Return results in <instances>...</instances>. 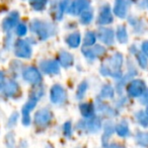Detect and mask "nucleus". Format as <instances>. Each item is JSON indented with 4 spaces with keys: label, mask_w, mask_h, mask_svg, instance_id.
<instances>
[{
    "label": "nucleus",
    "mask_w": 148,
    "mask_h": 148,
    "mask_svg": "<svg viewBox=\"0 0 148 148\" xmlns=\"http://www.w3.org/2000/svg\"><path fill=\"white\" fill-rule=\"evenodd\" d=\"M123 63V57L121 54H116L109 60L107 65H103L101 68V72L103 75H111V76H119L121 66Z\"/></svg>",
    "instance_id": "nucleus-1"
},
{
    "label": "nucleus",
    "mask_w": 148,
    "mask_h": 148,
    "mask_svg": "<svg viewBox=\"0 0 148 148\" xmlns=\"http://www.w3.org/2000/svg\"><path fill=\"white\" fill-rule=\"evenodd\" d=\"M32 31L36 33L42 40H45L52 36L55 32V29L52 25L43 23L40 21H34L32 23Z\"/></svg>",
    "instance_id": "nucleus-2"
},
{
    "label": "nucleus",
    "mask_w": 148,
    "mask_h": 148,
    "mask_svg": "<svg viewBox=\"0 0 148 148\" xmlns=\"http://www.w3.org/2000/svg\"><path fill=\"white\" fill-rule=\"evenodd\" d=\"M23 79L32 84H39L42 81V76L40 74L39 70L35 67H27L23 71Z\"/></svg>",
    "instance_id": "nucleus-3"
},
{
    "label": "nucleus",
    "mask_w": 148,
    "mask_h": 148,
    "mask_svg": "<svg viewBox=\"0 0 148 148\" xmlns=\"http://www.w3.org/2000/svg\"><path fill=\"white\" fill-rule=\"evenodd\" d=\"M15 55L19 58H25L29 59L32 55V49L29 47V43L25 41H17L15 44Z\"/></svg>",
    "instance_id": "nucleus-4"
},
{
    "label": "nucleus",
    "mask_w": 148,
    "mask_h": 148,
    "mask_svg": "<svg viewBox=\"0 0 148 148\" xmlns=\"http://www.w3.org/2000/svg\"><path fill=\"white\" fill-rule=\"evenodd\" d=\"M51 101L54 103H62L63 101H65L66 99V91L64 90V88L59 84L53 85V87L51 88Z\"/></svg>",
    "instance_id": "nucleus-5"
},
{
    "label": "nucleus",
    "mask_w": 148,
    "mask_h": 148,
    "mask_svg": "<svg viewBox=\"0 0 148 148\" xmlns=\"http://www.w3.org/2000/svg\"><path fill=\"white\" fill-rule=\"evenodd\" d=\"M145 83L142 80H133L128 86V93L130 97H140L145 91Z\"/></svg>",
    "instance_id": "nucleus-6"
},
{
    "label": "nucleus",
    "mask_w": 148,
    "mask_h": 148,
    "mask_svg": "<svg viewBox=\"0 0 148 148\" xmlns=\"http://www.w3.org/2000/svg\"><path fill=\"white\" fill-rule=\"evenodd\" d=\"M89 6L88 0H74L71 6L68 8V12L72 15H77L86 10Z\"/></svg>",
    "instance_id": "nucleus-7"
},
{
    "label": "nucleus",
    "mask_w": 148,
    "mask_h": 148,
    "mask_svg": "<svg viewBox=\"0 0 148 148\" xmlns=\"http://www.w3.org/2000/svg\"><path fill=\"white\" fill-rule=\"evenodd\" d=\"M52 119V113L48 109H42L35 115V123L39 126L47 125Z\"/></svg>",
    "instance_id": "nucleus-8"
},
{
    "label": "nucleus",
    "mask_w": 148,
    "mask_h": 148,
    "mask_svg": "<svg viewBox=\"0 0 148 148\" xmlns=\"http://www.w3.org/2000/svg\"><path fill=\"white\" fill-rule=\"evenodd\" d=\"M37 97H33L29 99V101H27V103L25 105V107L23 108V123L25 125H29V122H31V119H29V113H31L32 110L35 108V106L37 105L38 101Z\"/></svg>",
    "instance_id": "nucleus-9"
},
{
    "label": "nucleus",
    "mask_w": 148,
    "mask_h": 148,
    "mask_svg": "<svg viewBox=\"0 0 148 148\" xmlns=\"http://www.w3.org/2000/svg\"><path fill=\"white\" fill-rule=\"evenodd\" d=\"M41 69L43 70L45 73L48 74H58L59 73V65L56 61L53 60H45V61L41 62Z\"/></svg>",
    "instance_id": "nucleus-10"
},
{
    "label": "nucleus",
    "mask_w": 148,
    "mask_h": 148,
    "mask_svg": "<svg viewBox=\"0 0 148 148\" xmlns=\"http://www.w3.org/2000/svg\"><path fill=\"white\" fill-rule=\"evenodd\" d=\"M128 7H129V2L127 0H116L114 11L117 16H119L120 18H124L127 14Z\"/></svg>",
    "instance_id": "nucleus-11"
},
{
    "label": "nucleus",
    "mask_w": 148,
    "mask_h": 148,
    "mask_svg": "<svg viewBox=\"0 0 148 148\" xmlns=\"http://www.w3.org/2000/svg\"><path fill=\"white\" fill-rule=\"evenodd\" d=\"M17 21H18V13L13 11V12H11L10 14L3 21V23H2L3 29H4V31H9V29H11L16 25Z\"/></svg>",
    "instance_id": "nucleus-12"
},
{
    "label": "nucleus",
    "mask_w": 148,
    "mask_h": 148,
    "mask_svg": "<svg viewBox=\"0 0 148 148\" xmlns=\"http://www.w3.org/2000/svg\"><path fill=\"white\" fill-rule=\"evenodd\" d=\"M112 21H113V15H112L111 10H110V7H103L101 12H99V25H109Z\"/></svg>",
    "instance_id": "nucleus-13"
},
{
    "label": "nucleus",
    "mask_w": 148,
    "mask_h": 148,
    "mask_svg": "<svg viewBox=\"0 0 148 148\" xmlns=\"http://www.w3.org/2000/svg\"><path fill=\"white\" fill-rule=\"evenodd\" d=\"M99 38L103 43L112 44L114 41V33L111 29H101L99 31Z\"/></svg>",
    "instance_id": "nucleus-14"
},
{
    "label": "nucleus",
    "mask_w": 148,
    "mask_h": 148,
    "mask_svg": "<svg viewBox=\"0 0 148 148\" xmlns=\"http://www.w3.org/2000/svg\"><path fill=\"white\" fill-rule=\"evenodd\" d=\"M19 91V87L18 84L14 81H9L8 83L5 84L4 87V93L7 97H14L18 93Z\"/></svg>",
    "instance_id": "nucleus-15"
},
{
    "label": "nucleus",
    "mask_w": 148,
    "mask_h": 148,
    "mask_svg": "<svg viewBox=\"0 0 148 148\" xmlns=\"http://www.w3.org/2000/svg\"><path fill=\"white\" fill-rule=\"evenodd\" d=\"M59 62L63 67H69L73 64V56L68 52L62 51L59 55Z\"/></svg>",
    "instance_id": "nucleus-16"
},
{
    "label": "nucleus",
    "mask_w": 148,
    "mask_h": 148,
    "mask_svg": "<svg viewBox=\"0 0 148 148\" xmlns=\"http://www.w3.org/2000/svg\"><path fill=\"white\" fill-rule=\"evenodd\" d=\"M116 132L119 136L121 137H127L129 136L130 132H129V127H128V124L127 122L125 121H122L116 126Z\"/></svg>",
    "instance_id": "nucleus-17"
},
{
    "label": "nucleus",
    "mask_w": 148,
    "mask_h": 148,
    "mask_svg": "<svg viewBox=\"0 0 148 148\" xmlns=\"http://www.w3.org/2000/svg\"><path fill=\"white\" fill-rule=\"evenodd\" d=\"M66 43L71 48H77L80 44V35L78 33H73L66 38Z\"/></svg>",
    "instance_id": "nucleus-18"
},
{
    "label": "nucleus",
    "mask_w": 148,
    "mask_h": 148,
    "mask_svg": "<svg viewBox=\"0 0 148 148\" xmlns=\"http://www.w3.org/2000/svg\"><path fill=\"white\" fill-rule=\"evenodd\" d=\"M117 39L119 40L120 43H126L128 41V36L127 32H126L125 27L120 25L117 29Z\"/></svg>",
    "instance_id": "nucleus-19"
},
{
    "label": "nucleus",
    "mask_w": 148,
    "mask_h": 148,
    "mask_svg": "<svg viewBox=\"0 0 148 148\" xmlns=\"http://www.w3.org/2000/svg\"><path fill=\"white\" fill-rule=\"evenodd\" d=\"M29 4L32 5L35 10H42L45 8L46 4H47L48 0H29Z\"/></svg>",
    "instance_id": "nucleus-20"
},
{
    "label": "nucleus",
    "mask_w": 148,
    "mask_h": 148,
    "mask_svg": "<svg viewBox=\"0 0 148 148\" xmlns=\"http://www.w3.org/2000/svg\"><path fill=\"white\" fill-rule=\"evenodd\" d=\"M136 140L139 145L148 148V133H138L136 136Z\"/></svg>",
    "instance_id": "nucleus-21"
},
{
    "label": "nucleus",
    "mask_w": 148,
    "mask_h": 148,
    "mask_svg": "<svg viewBox=\"0 0 148 148\" xmlns=\"http://www.w3.org/2000/svg\"><path fill=\"white\" fill-rule=\"evenodd\" d=\"M80 111L84 117L88 118L93 115V106L89 105V103H85V105H81Z\"/></svg>",
    "instance_id": "nucleus-22"
},
{
    "label": "nucleus",
    "mask_w": 148,
    "mask_h": 148,
    "mask_svg": "<svg viewBox=\"0 0 148 148\" xmlns=\"http://www.w3.org/2000/svg\"><path fill=\"white\" fill-rule=\"evenodd\" d=\"M137 120L139 122L140 125H142L143 127H148V115L144 112H139L137 113Z\"/></svg>",
    "instance_id": "nucleus-23"
},
{
    "label": "nucleus",
    "mask_w": 148,
    "mask_h": 148,
    "mask_svg": "<svg viewBox=\"0 0 148 148\" xmlns=\"http://www.w3.org/2000/svg\"><path fill=\"white\" fill-rule=\"evenodd\" d=\"M92 17H93L92 12L87 8L86 10H84L82 12V15H81V23H84V25H87V23H89L92 21Z\"/></svg>",
    "instance_id": "nucleus-24"
},
{
    "label": "nucleus",
    "mask_w": 148,
    "mask_h": 148,
    "mask_svg": "<svg viewBox=\"0 0 148 148\" xmlns=\"http://www.w3.org/2000/svg\"><path fill=\"white\" fill-rule=\"evenodd\" d=\"M101 97H114V89L111 85H105L101 91Z\"/></svg>",
    "instance_id": "nucleus-25"
},
{
    "label": "nucleus",
    "mask_w": 148,
    "mask_h": 148,
    "mask_svg": "<svg viewBox=\"0 0 148 148\" xmlns=\"http://www.w3.org/2000/svg\"><path fill=\"white\" fill-rule=\"evenodd\" d=\"M95 40H97V38H95V34L87 33L84 37V42H83V44H84V46H92L93 44L95 43Z\"/></svg>",
    "instance_id": "nucleus-26"
},
{
    "label": "nucleus",
    "mask_w": 148,
    "mask_h": 148,
    "mask_svg": "<svg viewBox=\"0 0 148 148\" xmlns=\"http://www.w3.org/2000/svg\"><path fill=\"white\" fill-rule=\"evenodd\" d=\"M101 128V123L97 119H93L91 122L88 123V129L90 130L91 132H97Z\"/></svg>",
    "instance_id": "nucleus-27"
},
{
    "label": "nucleus",
    "mask_w": 148,
    "mask_h": 148,
    "mask_svg": "<svg viewBox=\"0 0 148 148\" xmlns=\"http://www.w3.org/2000/svg\"><path fill=\"white\" fill-rule=\"evenodd\" d=\"M90 50H91V52H92L95 58V57H99V56L103 55V54H105V52H106L105 48L101 47V46H95L93 49H90Z\"/></svg>",
    "instance_id": "nucleus-28"
},
{
    "label": "nucleus",
    "mask_w": 148,
    "mask_h": 148,
    "mask_svg": "<svg viewBox=\"0 0 148 148\" xmlns=\"http://www.w3.org/2000/svg\"><path fill=\"white\" fill-rule=\"evenodd\" d=\"M86 83L85 82H83V83H81L80 85H79V87H78V90L76 91V95H77V97H78L79 99H81V97L84 95V93H85V89H86Z\"/></svg>",
    "instance_id": "nucleus-29"
},
{
    "label": "nucleus",
    "mask_w": 148,
    "mask_h": 148,
    "mask_svg": "<svg viewBox=\"0 0 148 148\" xmlns=\"http://www.w3.org/2000/svg\"><path fill=\"white\" fill-rule=\"evenodd\" d=\"M27 27H25V25H23V23H21V25H18L16 27V33L18 36H25V34H27Z\"/></svg>",
    "instance_id": "nucleus-30"
},
{
    "label": "nucleus",
    "mask_w": 148,
    "mask_h": 148,
    "mask_svg": "<svg viewBox=\"0 0 148 148\" xmlns=\"http://www.w3.org/2000/svg\"><path fill=\"white\" fill-rule=\"evenodd\" d=\"M137 58H138V62H139L140 65L143 68H146V66H147V59L145 58V56H143L142 54H138Z\"/></svg>",
    "instance_id": "nucleus-31"
},
{
    "label": "nucleus",
    "mask_w": 148,
    "mask_h": 148,
    "mask_svg": "<svg viewBox=\"0 0 148 148\" xmlns=\"http://www.w3.org/2000/svg\"><path fill=\"white\" fill-rule=\"evenodd\" d=\"M64 129H65V135L70 136V134H71V124H70V122H67V123L65 124Z\"/></svg>",
    "instance_id": "nucleus-32"
},
{
    "label": "nucleus",
    "mask_w": 148,
    "mask_h": 148,
    "mask_svg": "<svg viewBox=\"0 0 148 148\" xmlns=\"http://www.w3.org/2000/svg\"><path fill=\"white\" fill-rule=\"evenodd\" d=\"M142 51L148 57V42H145V43L142 44Z\"/></svg>",
    "instance_id": "nucleus-33"
},
{
    "label": "nucleus",
    "mask_w": 148,
    "mask_h": 148,
    "mask_svg": "<svg viewBox=\"0 0 148 148\" xmlns=\"http://www.w3.org/2000/svg\"><path fill=\"white\" fill-rule=\"evenodd\" d=\"M3 84H4V74L0 71V88L3 86Z\"/></svg>",
    "instance_id": "nucleus-34"
},
{
    "label": "nucleus",
    "mask_w": 148,
    "mask_h": 148,
    "mask_svg": "<svg viewBox=\"0 0 148 148\" xmlns=\"http://www.w3.org/2000/svg\"><path fill=\"white\" fill-rule=\"evenodd\" d=\"M144 93H145V95L143 97V99H142V103H145L146 101H148V90H147V91L145 90V91H144Z\"/></svg>",
    "instance_id": "nucleus-35"
},
{
    "label": "nucleus",
    "mask_w": 148,
    "mask_h": 148,
    "mask_svg": "<svg viewBox=\"0 0 148 148\" xmlns=\"http://www.w3.org/2000/svg\"><path fill=\"white\" fill-rule=\"evenodd\" d=\"M146 114L148 115V106H147V110H146Z\"/></svg>",
    "instance_id": "nucleus-36"
}]
</instances>
